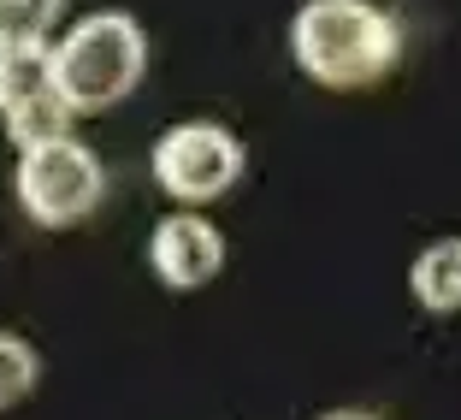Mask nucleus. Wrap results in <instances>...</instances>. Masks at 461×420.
I'll use <instances>...</instances> for the list:
<instances>
[{
	"mask_svg": "<svg viewBox=\"0 0 461 420\" xmlns=\"http://www.w3.org/2000/svg\"><path fill=\"white\" fill-rule=\"evenodd\" d=\"M290 54L320 89H373L402 59V30L373 0H302Z\"/></svg>",
	"mask_w": 461,
	"mask_h": 420,
	"instance_id": "nucleus-1",
	"label": "nucleus"
},
{
	"mask_svg": "<svg viewBox=\"0 0 461 420\" xmlns=\"http://www.w3.org/2000/svg\"><path fill=\"white\" fill-rule=\"evenodd\" d=\"M149 41L131 13H89L54 48V83L71 113H107L142 83Z\"/></svg>",
	"mask_w": 461,
	"mask_h": 420,
	"instance_id": "nucleus-2",
	"label": "nucleus"
},
{
	"mask_svg": "<svg viewBox=\"0 0 461 420\" xmlns=\"http://www.w3.org/2000/svg\"><path fill=\"white\" fill-rule=\"evenodd\" d=\"M107 196V172L77 136H41L18 154V202L36 225L66 231L89 219Z\"/></svg>",
	"mask_w": 461,
	"mask_h": 420,
	"instance_id": "nucleus-3",
	"label": "nucleus"
},
{
	"mask_svg": "<svg viewBox=\"0 0 461 420\" xmlns=\"http://www.w3.org/2000/svg\"><path fill=\"white\" fill-rule=\"evenodd\" d=\"M154 184H160L172 202L202 207L213 196H225L237 178H243V142L213 119H190L172 124V131L154 142Z\"/></svg>",
	"mask_w": 461,
	"mask_h": 420,
	"instance_id": "nucleus-4",
	"label": "nucleus"
},
{
	"mask_svg": "<svg viewBox=\"0 0 461 420\" xmlns=\"http://www.w3.org/2000/svg\"><path fill=\"white\" fill-rule=\"evenodd\" d=\"M0 119L18 149L41 136H66L71 107L54 83V54L41 41H0Z\"/></svg>",
	"mask_w": 461,
	"mask_h": 420,
	"instance_id": "nucleus-5",
	"label": "nucleus"
},
{
	"mask_svg": "<svg viewBox=\"0 0 461 420\" xmlns=\"http://www.w3.org/2000/svg\"><path fill=\"white\" fill-rule=\"evenodd\" d=\"M149 267L166 290H202L225 267V237L202 214H172L149 237Z\"/></svg>",
	"mask_w": 461,
	"mask_h": 420,
	"instance_id": "nucleus-6",
	"label": "nucleus"
},
{
	"mask_svg": "<svg viewBox=\"0 0 461 420\" xmlns=\"http://www.w3.org/2000/svg\"><path fill=\"white\" fill-rule=\"evenodd\" d=\"M408 290L426 314H461V237H438L414 255Z\"/></svg>",
	"mask_w": 461,
	"mask_h": 420,
	"instance_id": "nucleus-7",
	"label": "nucleus"
},
{
	"mask_svg": "<svg viewBox=\"0 0 461 420\" xmlns=\"http://www.w3.org/2000/svg\"><path fill=\"white\" fill-rule=\"evenodd\" d=\"M36 379H41L36 350H30L24 338H13V332H0V408L24 403V397L36 391Z\"/></svg>",
	"mask_w": 461,
	"mask_h": 420,
	"instance_id": "nucleus-8",
	"label": "nucleus"
},
{
	"mask_svg": "<svg viewBox=\"0 0 461 420\" xmlns=\"http://www.w3.org/2000/svg\"><path fill=\"white\" fill-rule=\"evenodd\" d=\"M66 0H0V41H41Z\"/></svg>",
	"mask_w": 461,
	"mask_h": 420,
	"instance_id": "nucleus-9",
	"label": "nucleus"
},
{
	"mask_svg": "<svg viewBox=\"0 0 461 420\" xmlns=\"http://www.w3.org/2000/svg\"><path fill=\"white\" fill-rule=\"evenodd\" d=\"M326 420H373V415H326Z\"/></svg>",
	"mask_w": 461,
	"mask_h": 420,
	"instance_id": "nucleus-10",
	"label": "nucleus"
}]
</instances>
